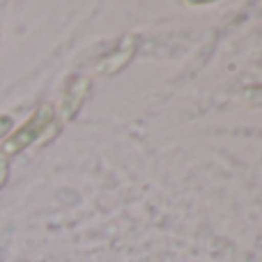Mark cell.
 <instances>
[{
    "label": "cell",
    "mask_w": 262,
    "mask_h": 262,
    "mask_svg": "<svg viewBox=\"0 0 262 262\" xmlns=\"http://www.w3.org/2000/svg\"><path fill=\"white\" fill-rule=\"evenodd\" d=\"M53 122H55V108L51 104H41L14 134L7 136V140H3L0 154L5 159H12L16 154L26 152L30 145H35L39 138H44V134L49 131V127H53Z\"/></svg>",
    "instance_id": "obj_1"
},
{
    "label": "cell",
    "mask_w": 262,
    "mask_h": 262,
    "mask_svg": "<svg viewBox=\"0 0 262 262\" xmlns=\"http://www.w3.org/2000/svg\"><path fill=\"white\" fill-rule=\"evenodd\" d=\"M136 53H138V37L127 35L120 41L118 49H113L106 58H101L99 62H97V72H99L101 76H115V74H120L122 69L129 67L131 60L136 58Z\"/></svg>",
    "instance_id": "obj_2"
},
{
    "label": "cell",
    "mask_w": 262,
    "mask_h": 262,
    "mask_svg": "<svg viewBox=\"0 0 262 262\" xmlns=\"http://www.w3.org/2000/svg\"><path fill=\"white\" fill-rule=\"evenodd\" d=\"M88 95H90V78L78 74L69 81V85L64 88V97H62V118L64 120H74L78 115V111L83 108Z\"/></svg>",
    "instance_id": "obj_3"
},
{
    "label": "cell",
    "mask_w": 262,
    "mask_h": 262,
    "mask_svg": "<svg viewBox=\"0 0 262 262\" xmlns=\"http://www.w3.org/2000/svg\"><path fill=\"white\" fill-rule=\"evenodd\" d=\"M244 99L249 101L251 106H262V83L260 85H253L244 92Z\"/></svg>",
    "instance_id": "obj_4"
},
{
    "label": "cell",
    "mask_w": 262,
    "mask_h": 262,
    "mask_svg": "<svg viewBox=\"0 0 262 262\" xmlns=\"http://www.w3.org/2000/svg\"><path fill=\"white\" fill-rule=\"evenodd\" d=\"M7 177H9V159H5L0 154V189L7 184Z\"/></svg>",
    "instance_id": "obj_5"
}]
</instances>
